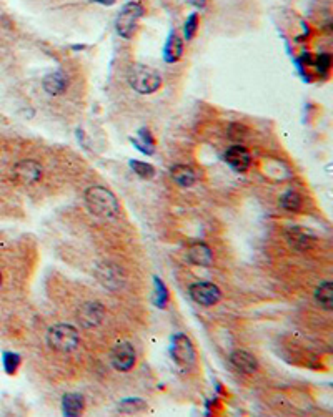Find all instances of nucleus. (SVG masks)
<instances>
[{
  "label": "nucleus",
  "instance_id": "obj_27",
  "mask_svg": "<svg viewBox=\"0 0 333 417\" xmlns=\"http://www.w3.org/2000/svg\"><path fill=\"white\" fill-rule=\"evenodd\" d=\"M315 64H317V69H319V72L327 73L328 70H330V65H332L330 53H320L319 57H317Z\"/></svg>",
  "mask_w": 333,
  "mask_h": 417
},
{
  "label": "nucleus",
  "instance_id": "obj_2",
  "mask_svg": "<svg viewBox=\"0 0 333 417\" xmlns=\"http://www.w3.org/2000/svg\"><path fill=\"white\" fill-rule=\"evenodd\" d=\"M128 84H130L135 92L142 93V95H148V93H154L160 88L162 77L159 75L157 70L150 69V67L135 64L128 70Z\"/></svg>",
  "mask_w": 333,
  "mask_h": 417
},
{
  "label": "nucleus",
  "instance_id": "obj_24",
  "mask_svg": "<svg viewBox=\"0 0 333 417\" xmlns=\"http://www.w3.org/2000/svg\"><path fill=\"white\" fill-rule=\"evenodd\" d=\"M197 29H198V15L195 14H190L189 17H187L185 21V25H183V34H185V40L190 42L192 38L195 37V34H197Z\"/></svg>",
  "mask_w": 333,
  "mask_h": 417
},
{
  "label": "nucleus",
  "instance_id": "obj_19",
  "mask_svg": "<svg viewBox=\"0 0 333 417\" xmlns=\"http://www.w3.org/2000/svg\"><path fill=\"white\" fill-rule=\"evenodd\" d=\"M137 135H139V139H132L130 140L132 143L135 145L140 152L145 153V155H154L155 141H154V136H152V133L148 132L147 128H140Z\"/></svg>",
  "mask_w": 333,
  "mask_h": 417
},
{
  "label": "nucleus",
  "instance_id": "obj_16",
  "mask_svg": "<svg viewBox=\"0 0 333 417\" xmlns=\"http://www.w3.org/2000/svg\"><path fill=\"white\" fill-rule=\"evenodd\" d=\"M67 85H69V82H67V77L62 72L49 73V75H45L44 80H42L44 90L52 97L62 95L67 90Z\"/></svg>",
  "mask_w": 333,
  "mask_h": 417
},
{
  "label": "nucleus",
  "instance_id": "obj_15",
  "mask_svg": "<svg viewBox=\"0 0 333 417\" xmlns=\"http://www.w3.org/2000/svg\"><path fill=\"white\" fill-rule=\"evenodd\" d=\"M230 363H232V366L237 369V371L244 372V374H253V372L258 369L255 356H252V354L246 351H242V349L232 353V356H230Z\"/></svg>",
  "mask_w": 333,
  "mask_h": 417
},
{
  "label": "nucleus",
  "instance_id": "obj_10",
  "mask_svg": "<svg viewBox=\"0 0 333 417\" xmlns=\"http://www.w3.org/2000/svg\"><path fill=\"white\" fill-rule=\"evenodd\" d=\"M97 278L108 289H120L125 285L122 270L113 263H102L97 266Z\"/></svg>",
  "mask_w": 333,
  "mask_h": 417
},
{
  "label": "nucleus",
  "instance_id": "obj_17",
  "mask_svg": "<svg viewBox=\"0 0 333 417\" xmlns=\"http://www.w3.org/2000/svg\"><path fill=\"white\" fill-rule=\"evenodd\" d=\"M170 175L174 178V182L182 188L194 187L195 182H197V175H195V171L192 170L189 165H175V167H172Z\"/></svg>",
  "mask_w": 333,
  "mask_h": 417
},
{
  "label": "nucleus",
  "instance_id": "obj_18",
  "mask_svg": "<svg viewBox=\"0 0 333 417\" xmlns=\"http://www.w3.org/2000/svg\"><path fill=\"white\" fill-rule=\"evenodd\" d=\"M62 412L67 417H78L84 412V396L77 392L65 394L62 399Z\"/></svg>",
  "mask_w": 333,
  "mask_h": 417
},
{
  "label": "nucleus",
  "instance_id": "obj_8",
  "mask_svg": "<svg viewBox=\"0 0 333 417\" xmlns=\"http://www.w3.org/2000/svg\"><path fill=\"white\" fill-rule=\"evenodd\" d=\"M105 309L100 302L97 301H89L84 302L77 311V320L84 328L92 329L97 328L102 321H104Z\"/></svg>",
  "mask_w": 333,
  "mask_h": 417
},
{
  "label": "nucleus",
  "instance_id": "obj_6",
  "mask_svg": "<svg viewBox=\"0 0 333 417\" xmlns=\"http://www.w3.org/2000/svg\"><path fill=\"white\" fill-rule=\"evenodd\" d=\"M190 298L200 306H214L220 301L222 293L218 289V286H215L214 283L207 281H197L189 288Z\"/></svg>",
  "mask_w": 333,
  "mask_h": 417
},
{
  "label": "nucleus",
  "instance_id": "obj_23",
  "mask_svg": "<svg viewBox=\"0 0 333 417\" xmlns=\"http://www.w3.org/2000/svg\"><path fill=\"white\" fill-rule=\"evenodd\" d=\"M154 285H155V305L159 308H165L168 302V291L163 285V281L159 276H154Z\"/></svg>",
  "mask_w": 333,
  "mask_h": 417
},
{
  "label": "nucleus",
  "instance_id": "obj_9",
  "mask_svg": "<svg viewBox=\"0 0 333 417\" xmlns=\"http://www.w3.org/2000/svg\"><path fill=\"white\" fill-rule=\"evenodd\" d=\"M14 178L21 184H34L42 178V165L35 160H22L14 167Z\"/></svg>",
  "mask_w": 333,
  "mask_h": 417
},
{
  "label": "nucleus",
  "instance_id": "obj_12",
  "mask_svg": "<svg viewBox=\"0 0 333 417\" xmlns=\"http://www.w3.org/2000/svg\"><path fill=\"white\" fill-rule=\"evenodd\" d=\"M187 259L195 266L209 267L211 263H214V253H211L209 245H205V243L202 241H197V243H192L189 250H187Z\"/></svg>",
  "mask_w": 333,
  "mask_h": 417
},
{
  "label": "nucleus",
  "instance_id": "obj_25",
  "mask_svg": "<svg viewBox=\"0 0 333 417\" xmlns=\"http://www.w3.org/2000/svg\"><path fill=\"white\" fill-rule=\"evenodd\" d=\"M21 366V356L15 353H5L3 354V369L7 374H14L17 368Z\"/></svg>",
  "mask_w": 333,
  "mask_h": 417
},
{
  "label": "nucleus",
  "instance_id": "obj_1",
  "mask_svg": "<svg viewBox=\"0 0 333 417\" xmlns=\"http://www.w3.org/2000/svg\"><path fill=\"white\" fill-rule=\"evenodd\" d=\"M85 204L90 213L99 218L112 219L120 213L119 200L105 187H90L85 191Z\"/></svg>",
  "mask_w": 333,
  "mask_h": 417
},
{
  "label": "nucleus",
  "instance_id": "obj_30",
  "mask_svg": "<svg viewBox=\"0 0 333 417\" xmlns=\"http://www.w3.org/2000/svg\"><path fill=\"white\" fill-rule=\"evenodd\" d=\"M0 285H2V274H0Z\"/></svg>",
  "mask_w": 333,
  "mask_h": 417
},
{
  "label": "nucleus",
  "instance_id": "obj_4",
  "mask_svg": "<svg viewBox=\"0 0 333 417\" xmlns=\"http://www.w3.org/2000/svg\"><path fill=\"white\" fill-rule=\"evenodd\" d=\"M143 15V7L140 5L139 2H127L125 5L120 9L119 15H117L115 21V29L117 34L120 35L122 38H132V35L135 34L137 27H139L140 19Z\"/></svg>",
  "mask_w": 333,
  "mask_h": 417
},
{
  "label": "nucleus",
  "instance_id": "obj_21",
  "mask_svg": "<svg viewBox=\"0 0 333 417\" xmlns=\"http://www.w3.org/2000/svg\"><path fill=\"white\" fill-rule=\"evenodd\" d=\"M280 206L290 213H297L301 208V196L297 191H287L280 196Z\"/></svg>",
  "mask_w": 333,
  "mask_h": 417
},
{
  "label": "nucleus",
  "instance_id": "obj_11",
  "mask_svg": "<svg viewBox=\"0 0 333 417\" xmlns=\"http://www.w3.org/2000/svg\"><path fill=\"white\" fill-rule=\"evenodd\" d=\"M225 161L233 171L245 173L249 170L250 163H252V156H250L249 150L242 145H233L229 150L225 152Z\"/></svg>",
  "mask_w": 333,
  "mask_h": 417
},
{
  "label": "nucleus",
  "instance_id": "obj_22",
  "mask_svg": "<svg viewBox=\"0 0 333 417\" xmlns=\"http://www.w3.org/2000/svg\"><path fill=\"white\" fill-rule=\"evenodd\" d=\"M130 168L135 171V175H139L143 180H150L155 176V168L150 163H147V161L130 160Z\"/></svg>",
  "mask_w": 333,
  "mask_h": 417
},
{
  "label": "nucleus",
  "instance_id": "obj_7",
  "mask_svg": "<svg viewBox=\"0 0 333 417\" xmlns=\"http://www.w3.org/2000/svg\"><path fill=\"white\" fill-rule=\"evenodd\" d=\"M135 359H137L135 349H133V346L127 341L119 342L111 353V363L113 368L120 372L130 371L133 364H135Z\"/></svg>",
  "mask_w": 333,
  "mask_h": 417
},
{
  "label": "nucleus",
  "instance_id": "obj_3",
  "mask_svg": "<svg viewBox=\"0 0 333 417\" xmlns=\"http://www.w3.org/2000/svg\"><path fill=\"white\" fill-rule=\"evenodd\" d=\"M80 342V336H78L77 328L72 324H60L52 326L47 333V344L50 349L57 353H72Z\"/></svg>",
  "mask_w": 333,
  "mask_h": 417
},
{
  "label": "nucleus",
  "instance_id": "obj_20",
  "mask_svg": "<svg viewBox=\"0 0 333 417\" xmlns=\"http://www.w3.org/2000/svg\"><path fill=\"white\" fill-rule=\"evenodd\" d=\"M315 300L323 309L330 311L333 308V286L332 281H325L315 291Z\"/></svg>",
  "mask_w": 333,
  "mask_h": 417
},
{
  "label": "nucleus",
  "instance_id": "obj_14",
  "mask_svg": "<svg viewBox=\"0 0 333 417\" xmlns=\"http://www.w3.org/2000/svg\"><path fill=\"white\" fill-rule=\"evenodd\" d=\"M183 55V40L180 38V35L172 30L170 35H168L165 47H163V60L167 64H175L182 58Z\"/></svg>",
  "mask_w": 333,
  "mask_h": 417
},
{
  "label": "nucleus",
  "instance_id": "obj_29",
  "mask_svg": "<svg viewBox=\"0 0 333 417\" xmlns=\"http://www.w3.org/2000/svg\"><path fill=\"white\" fill-rule=\"evenodd\" d=\"M93 2L100 3V5H113V3H115L117 0H93Z\"/></svg>",
  "mask_w": 333,
  "mask_h": 417
},
{
  "label": "nucleus",
  "instance_id": "obj_28",
  "mask_svg": "<svg viewBox=\"0 0 333 417\" xmlns=\"http://www.w3.org/2000/svg\"><path fill=\"white\" fill-rule=\"evenodd\" d=\"M189 2L197 9H205L207 7V0H189Z\"/></svg>",
  "mask_w": 333,
  "mask_h": 417
},
{
  "label": "nucleus",
  "instance_id": "obj_26",
  "mask_svg": "<svg viewBox=\"0 0 333 417\" xmlns=\"http://www.w3.org/2000/svg\"><path fill=\"white\" fill-rule=\"evenodd\" d=\"M147 406H145V403H142V399H125L122 404V411L128 412V414H132V412H139V411H145Z\"/></svg>",
  "mask_w": 333,
  "mask_h": 417
},
{
  "label": "nucleus",
  "instance_id": "obj_13",
  "mask_svg": "<svg viewBox=\"0 0 333 417\" xmlns=\"http://www.w3.org/2000/svg\"><path fill=\"white\" fill-rule=\"evenodd\" d=\"M287 239H288V245L297 251H308L317 241L315 236L307 233V231L301 230L299 226L290 228L287 231Z\"/></svg>",
  "mask_w": 333,
  "mask_h": 417
},
{
  "label": "nucleus",
  "instance_id": "obj_5",
  "mask_svg": "<svg viewBox=\"0 0 333 417\" xmlns=\"http://www.w3.org/2000/svg\"><path fill=\"white\" fill-rule=\"evenodd\" d=\"M170 356L175 361V364L183 369H189L195 364V349L194 344L185 334L177 333L172 336L170 342Z\"/></svg>",
  "mask_w": 333,
  "mask_h": 417
}]
</instances>
